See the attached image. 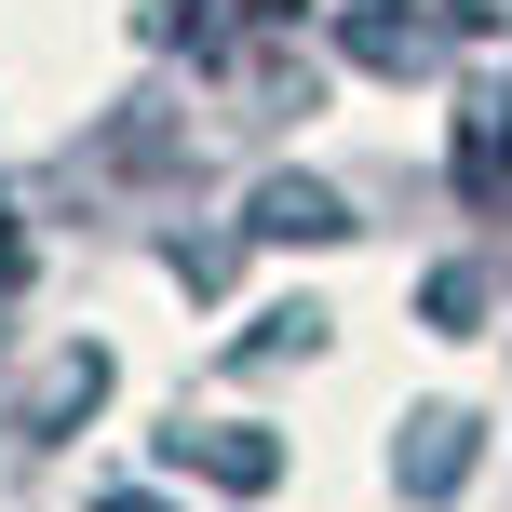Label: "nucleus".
<instances>
[{"mask_svg":"<svg viewBox=\"0 0 512 512\" xmlns=\"http://www.w3.org/2000/svg\"><path fill=\"white\" fill-rule=\"evenodd\" d=\"M108 512H149V499H108Z\"/></svg>","mask_w":512,"mask_h":512,"instance_id":"1","label":"nucleus"}]
</instances>
